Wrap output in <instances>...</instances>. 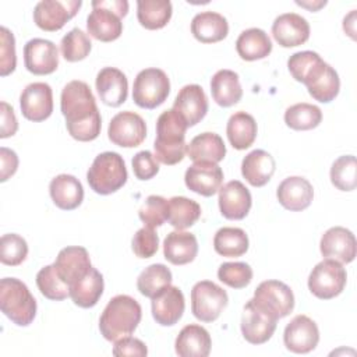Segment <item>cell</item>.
Here are the masks:
<instances>
[{
  "instance_id": "3",
  "label": "cell",
  "mask_w": 357,
  "mask_h": 357,
  "mask_svg": "<svg viewBox=\"0 0 357 357\" xmlns=\"http://www.w3.org/2000/svg\"><path fill=\"white\" fill-rule=\"evenodd\" d=\"M139 303L127 294L114 296L99 318V331L109 342L130 336L141 322Z\"/></svg>"
},
{
  "instance_id": "39",
  "label": "cell",
  "mask_w": 357,
  "mask_h": 357,
  "mask_svg": "<svg viewBox=\"0 0 357 357\" xmlns=\"http://www.w3.org/2000/svg\"><path fill=\"white\" fill-rule=\"evenodd\" d=\"M172 284V272L163 264H152L146 266L137 279V289L138 291L148 297L153 298L160 291Z\"/></svg>"
},
{
  "instance_id": "2",
  "label": "cell",
  "mask_w": 357,
  "mask_h": 357,
  "mask_svg": "<svg viewBox=\"0 0 357 357\" xmlns=\"http://www.w3.org/2000/svg\"><path fill=\"white\" fill-rule=\"evenodd\" d=\"M188 126L172 107L165 110L156 120V138L153 142L158 162L172 166L180 163L187 153L185 131Z\"/></svg>"
},
{
  "instance_id": "48",
  "label": "cell",
  "mask_w": 357,
  "mask_h": 357,
  "mask_svg": "<svg viewBox=\"0 0 357 357\" xmlns=\"http://www.w3.org/2000/svg\"><path fill=\"white\" fill-rule=\"evenodd\" d=\"M322 61L321 56L311 50L297 52L291 54L287 60V68L291 77L297 82H304V79L310 75V73Z\"/></svg>"
},
{
  "instance_id": "20",
  "label": "cell",
  "mask_w": 357,
  "mask_h": 357,
  "mask_svg": "<svg viewBox=\"0 0 357 357\" xmlns=\"http://www.w3.org/2000/svg\"><path fill=\"white\" fill-rule=\"evenodd\" d=\"M272 35L282 47L300 46L310 38V24L296 13H284L275 18Z\"/></svg>"
},
{
  "instance_id": "6",
  "label": "cell",
  "mask_w": 357,
  "mask_h": 357,
  "mask_svg": "<svg viewBox=\"0 0 357 357\" xmlns=\"http://www.w3.org/2000/svg\"><path fill=\"white\" fill-rule=\"evenodd\" d=\"M127 169L117 152L99 153L86 173L89 187L100 195H109L120 190L127 181Z\"/></svg>"
},
{
  "instance_id": "54",
  "label": "cell",
  "mask_w": 357,
  "mask_h": 357,
  "mask_svg": "<svg viewBox=\"0 0 357 357\" xmlns=\"http://www.w3.org/2000/svg\"><path fill=\"white\" fill-rule=\"evenodd\" d=\"M0 181H7L18 169V156L13 149H8L6 146L0 148Z\"/></svg>"
},
{
  "instance_id": "51",
  "label": "cell",
  "mask_w": 357,
  "mask_h": 357,
  "mask_svg": "<svg viewBox=\"0 0 357 357\" xmlns=\"http://www.w3.org/2000/svg\"><path fill=\"white\" fill-rule=\"evenodd\" d=\"M131 165H132V172H134V176L138 178V180H151L152 177H155L159 172V163L155 158V155H152L149 151H141L138 152L132 160H131Z\"/></svg>"
},
{
  "instance_id": "11",
  "label": "cell",
  "mask_w": 357,
  "mask_h": 357,
  "mask_svg": "<svg viewBox=\"0 0 357 357\" xmlns=\"http://www.w3.org/2000/svg\"><path fill=\"white\" fill-rule=\"evenodd\" d=\"M82 6L81 0H42L33 8V22L46 32L61 29Z\"/></svg>"
},
{
  "instance_id": "44",
  "label": "cell",
  "mask_w": 357,
  "mask_h": 357,
  "mask_svg": "<svg viewBox=\"0 0 357 357\" xmlns=\"http://www.w3.org/2000/svg\"><path fill=\"white\" fill-rule=\"evenodd\" d=\"M308 93L321 103L332 102L340 89V79L333 67L328 66L325 73L310 86H307Z\"/></svg>"
},
{
  "instance_id": "28",
  "label": "cell",
  "mask_w": 357,
  "mask_h": 357,
  "mask_svg": "<svg viewBox=\"0 0 357 357\" xmlns=\"http://www.w3.org/2000/svg\"><path fill=\"white\" fill-rule=\"evenodd\" d=\"M198 241L192 233L174 230L163 241V255L173 265H185L195 259Z\"/></svg>"
},
{
  "instance_id": "30",
  "label": "cell",
  "mask_w": 357,
  "mask_h": 357,
  "mask_svg": "<svg viewBox=\"0 0 357 357\" xmlns=\"http://www.w3.org/2000/svg\"><path fill=\"white\" fill-rule=\"evenodd\" d=\"M276 169L275 159L262 149H254L244 156L241 162V174L252 187L265 185Z\"/></svg>"
},
{
  "instance_id": "16",
  "label": "cell",
  "mask_w": 357,
  "mask_h": 357,
  "mask_svg": "<svg viewBox=\"0 0 357 357\" xmlns=\"http://www.w3.org/2000/svg\"><path fill=\"white\" fill-rule=\"evenodd\" d=\"M25 68L35 75H47L59 67V50L52 40L33 38L24 46Z\"/></svg>"
},
{
  "instance_id": "29",
  "label": "cell",
  "mask_w": 357,
  "mask_h": 357,
  "mask_svg": "<svg viewBox=\"0 0 357 357\" xmlns=\"http://www.w3.org/2000/svg\"><path fill=\"white\" fill-rule=\"evenodd\" d=\"M191 33L201 43H216L227 36L229 24L219 13L202 11L192 18Z\"/></svg>"
},
{
  "instance_id": "18",
  "label": "cell",
  "mask_w": 357,
  "mask_h": 357,
  "mask_svg": "<svg viewBox=\"0 0 357 357\" xmlns=\"http://www.w3.org/2000/svg\"><path fill=\"white\" fill-rule=\"evenodd\" d=\"M184 183L188 190L202 195H215L223 183V170L218 163L194 162L184 174Z\"/></svg>"
},
{
  "instance_id": "24",
  "label": "cell",
  "mask_w": 357,
  "mask_h": 357,
  "mask_svg": "<svg viewBox=\"0 0 357 357\" xmlns=\"http://www.w3.org/2000/svg\"><path fill=\"white\" fill-rule=\"evenodd\" d=\"M152 317L162 326L176 325L184 312L185 301L183 291L176 286H169L152 298Z\"/></svg>"
},
{
  "instance_id": "55",
  "label": "cell",
  "mask_w": 357,
  "mask_h": 357,
  "mask_svg": "<svg viewBox=\"0 0 357 357\" xmlns=\"http://www.w3.org/2000/svg\"><path fill=\"white\" fill-rule=\"evenodd\" d=\"M296 4H298V6H301V7H305V8H308V10H312V11H317V10H319L321 7H324L325 4H326V1L324 0V1H317V3H307V1H296Z\"/></svg>"
},
{
  "instance_id": "50",
  "label": "cell",
  "mask_w": 357,
  "mask_h": 357,
  "mask_svg": "<svg viewBox=\"0 0 357 357\" xmlns=\"http://www.w3.org/2000/svg\"><path fill=\"white\" fill-rule=\"evenodd\" d=\"M132 251L138 258H151L156 254L159 247V237L153 227L144 226L132 237Z\"/></svg>"
},
{
  "instance_id": "27",
  "label": "cell",
  "mask_w": 357,
  "mask_h": 357,
  "mask_svg": "<svg viewBox=\"0 0 357 357\" xmlns=\"http://www.w3.org/2000/svg\"><path fill=\"white\" fill-rule=\"evenodd\" d=\"M49 192L54 205L63 211H73L78 208L84 199L82 184L71 174H59L52 178Z\"/></svg>"
},
{
  "instance_id": "43",
  "label": "cell",
  "mask_w": 357,
  "mask_h": 357,
  "mask_svg": "<svg viewBox=\"0 0 357 357\" xmlns=\"http://www.w3.org/2000/svg\"><path fill=\"white\" fill-rule=\"evenodd\" d=\"M91 49H92V43L89 36L79 28L71 29L68 33L63 36L60 42L61 54L64 60L70 63H75L86 59V56L91 53Z\"/></svg>"
},
{
  "instance_id": "49",
  "label": "cell",
  "mask_w": 357,
  "mask_h": 357,
  "mask_svg": "<svg viewBox=\"0 0 357 357\" xmlns=\"http://www.w3.org/2000/svg\"><path fill=\"white\" fill-rule=\"evenodd\" d=\"M17 67L15 39L11 31L6 26L0 28V75H10Z\"/></svg>"
},
{
  "instance_id": "17",
  "label": "cell",
  "mask_w": 357,
  "mask_h": 357,
  "mask_svg": "<svg viewBox=\"0 0 357 357\" xmlns=\"http://www.w3.org/2000/svg\"><path fill=\"white\" fill-rule=\"evenodd\" d=\"M319 250L325 259H333L340 264H350L354 261L357 252L356 237L346 227H331L322 234Z\"/></svg>"
},
{
  "instance_id": "37",
  "label": "cell",
  "mask_w": 357,
  "mask_h": 357,
  "mask_svg": "<svg viewBox=\"0 0 357 357\" xmlns=\"http://www.w3.org/2000/svg\"><path fill=\"white\" fill-rule=\"evenodd\" d=\"M201 216V206L187 197H172L167 199V222L177 230L191 227Z\"/></svg>"
},
{
  "instance_id": "46",
  "label": "cell",
  "mask_w": 357,
  "mask_h": 357,
  "mask_svg": "<svg viewBox=\"0 0 357 357\" xmlns=\"http://www.w3.org/2000/svg\"><path fill=\"white\" fill-rule=\"evenodd\" d=\"M220 282L233 289H244L252 280V269L245 262H225L218 269Z\"/></svg>"
},
{
  "instance_id": "38",
  "label": "cell",
  "mask_w": 357,
  "mask_h": 357,
  "mask_svg": "<svg viewBox=\"0 0 357 357\" xmlns=\"http://www.w3.org/2000/svg\"><path fill=\"white\" fill-rule=\"evenodd\" d=\"M213 248L222 257H241L248 250V236L240 227H222L213 237Z\"/></svg>"
},
{
  "instance_id": "32",
  "label": "cell",
  "mask_w": 357,
  "mask_h": 357,
  "mask_svg": "<svg viewBox=\"0 0 357 357\" xmlns=\"http://www.w3.org/2000/svg\"><path fill=\"white\" fill-rule=\"evenodd\" d=\"M211 93L213 100L222 107L238 103L243 96L238 74L231 70L216 71L211 78Z\"/></svg>"
},
{
  "instance_id": "45",
  "label": "cell",
  "mask_w": 357,
  "mask_h": 357,
  "mask_svg": "<svg viewBox=\"0 0 357 357\" xmlns=\"http://www.w3.org/2000/svg\"><path fill=\"white\" fill-rule=\"evenodd\" d=\"M28 255L26 241L15 233L3 234L0 240V261L8 266H17L25 261Z\"/></svg>"
},
{
  "instance_id": "4",
  "label": "cell",
  "mask_w": 357,
  "mask_h": 357,
  "mask_svg": "<svg viewBox=\"0 0 357 357\" xmlns=\"http://www.w3.org/2000/svg\"><path fill=\"white\" fill-rule=\"evenodd\" d=\"M128 13L126 0L92 1V11L86 18L88 33L100 42H112L123 33L121 18Z\"/></svg>"
},
{
  "instance_id": "8",
  "label": "cell",
  "mask_w": 357,
  "mask_h": 357,
  "mask_svg": "<svg viewBox=\"0 0 357 357\" xmlns=\"http://www.w3.org/2000/svg\"><path fill=\"white\" fill-rule=\"evenodd\" d=\"M226 290L211 280L197 282L191 289V312L201 322H213L226 308Z\"/></svg>"
},
{
  "instance_id": "47",
  "label": "cell",
  "mask_w": 357,
  "mask_h": 357,
  "mask_svg": "<svg viewBox=\"0 0 357 357\" xmlns=\"http://www.w3.org/2000/svg\"><path fill=\"white\" fill-rule=\"evenodd\" d=\"M138 216L148 227L162 226L167 220V199L160 195H149L139 208Z\"/></svg>"
},
{
  "instance_id": "34",
  "label": "cell",
  "mask_w": 357,
  "mask_h": 357,
  "mask_svg": "<svg viewBox=\"0 0 357 357\" xmlns=\"http://www.w3.org/2000/svg\"><path fill=\"white\" fill-rule=\"evenodd\" d=\"M236 50L243 60L255 61L271 54L272 42L265 31L259 28H248L238 35Z\"/></svg>"
},
{
  "instance_id": "9",
  "label": "cell",
  "mask_w": 357,
  "mask_h": 357,
  "mask_svg": "<svg viewBox=\"0 0 357 357\" xmlns=\"http://www.w3.org/2000/svg\"><path fill=\"white\" fill-rule=\"evenodd\" d=\"M346 282L347 273L342 264L333 259H324L312 268L308 276V289L315 297L331 300L343 291Z\"/></svg>"
},
{
  "instance_id": "52",
  "label": "cell",
  "mask_w": 357,
  "mask_h": 357,
  "mask_svg": "<svg viewBox=\"0 0 357 357\" xmlns=\"http://www.w3.org/2000/svg\"><path fill=\"white\" fill-rule=\"evenodd\" d=\"M113 354L117 357L123 356H137V357H144L148 354V349L144 342H141L137 337L126 336L114 342L113 347Z\"/></svg>"
},
{
  "instance_id": "41",
  "label": "cell",
  "mask_w": 357,
  "mask_h": 357,
  "mask_svg": "<svg viewBox=\"0 0 357 357\" xmlns=\"http://www.w3.org/2000/svg\"><path fill=\"white\" fill-rule=\"evenodd\" d=\"M36 286L42 296L53 301H61L70 297L68 284L60 278L54 265H46L36 273Z\"/></svg>"
},
{
  "instance_id": "36",
  "label": "cell",
  "mask_w": 357,
  "mask_h": 357,
  "mask_svg": "<svg viewBox=\"0 0 357 357\" xmlns=\"http://www.w3.org/2000/svg\"><path fill=\"white\" fill-rule=\"evenodd\" d=\"M173 7L169 0H138L137 18L145 29H162L172 18Z\"/></svg>"
},
{
  "instance_id": "1",
  "label": "cell",
  "mask_w": 357,
  "mask_h": 357,
  "mask_svg": "<svg viewBox=\"0 0 357 357\" xmlns=\"http://www.w3.org/2000/svg\"><path fill=\"white\" fill-rule=\"evenodd\" d=\"M60 109L66 119L68 134L81 142L99 137L102 117L89 85L84 81H70L61 91Z\"/></svg>"
},
{
  "instance_id": "33",
  "label": "cell",
  "mask_w": 357,
  "mask_h": 357,
  "mask_svg": "<svg viewBox=\"0 0 357 357\" xmlns=\"http://www.w3.org/2000/svg\"><path fill=\"white\" fill-rule=\"evenodd\" d=\"M187 155L192 162L219 163L226 155V145L220 135L202 132L194 137L187 145Z\"/></svg>"
},
{
  "instance_id": "26",
  "label": "cell",
  "mask_w": 357,
  "mask_h": 357,
  "mask_svg": "<svg viewBox=\"0 0 357 357\" xmlns=\"http://www.w3.org/2000/svg\"><path fill=\"white\" fill-rule=\"evenodd\" d=\"M209 332L197 324L185 325L176 337L174 349L180 357H206L211 353Z\"/></svg>"
},
{
  "instance_id": "12",
  "label": "cell",
  "mask_w": 357,
  "mask_h": 357,
  "mask_svg": "<svg viewBox=\"0 0 357 357\" xmlns=\"http://www.w3.org/2000/svg\"><path fill=\"white\" fill-rule=\"evenodd\" d=\"M107 137L114 145L134 148L144 142L146 137V124L144 119L134 112H120L110 120Z\"/></svg>"
},
{
  "instance_id": "19",
  "label": "cell",
  "mask_w": 357,
  "mask_h": 357,
  "mask_svg": "<svg viewBox=\"0 0 357 357\" xmlns=\"http://www.w3.org/2000/svg\"><path fill=\"white\" fill-rule=\"evenodd\" d=\"M252 205L248 188L238 180L226 183L219 190V209L223 218L229 220L244 219Z\"/></svg>"
},
{
  "instance_id": "14",
  "label": "cell",
  "mask_w": 357,
  "mask_h": 357,
  "mask_svg": "<svg viewBox=\"0 0 357 357\" xmlns=\"http://www.w3.org/2000/svg\"><path fill=\"white\" fill-rule=\"evenodd\" d=\"M22 116L33 123L45 121L53 112V92L46 82H32L20 96Z\"/></svg>"
},
{
  "instance_id": "22",
  "label": "cell",
  "mask_w": 357,
  "mask_h": 357,
  "mask_svg": "<svg viewBox=\"0 0 357 357\" xmlns=\"http://www.w3.org/2000/svg\"><path fill=\"white\" fill-rule=\"evenodd\" d=\"M173 109L184 119L188 127L198 124L208 112V98L197 84L183 86L173 103Z\"/></svg>"
},
{
  "instance_id": "25",
  "label": "cell",
  "mask_w": 357,
  "mask_h": 357,
  "mask_svg": "<svg viewBox=\"0 0 357 357\" xmlns=\"http://www.w3.org/2000/svg\"><path fill=\"white\" fill-rule=\"evenodd\" d=\"M96 91L100 100L112 107H119L127 100L128 81L123 71L114 67H105L96 75Z\"/></svg>"
},
{
  "instance_id": "21",
  "label": "cell",
  "mask_w": 357,
  "mask_h": 357,
  "mask_svg": "<svg viewBox=\"0 0 357 357\" xmlns=\"http://www.w3.org/2000/svg\"><path fill=\"white\" fill-rule=\"evenodd\" d=\"M53 265L68 287L84 278L92 268L88 251L78 245H70L60 250Z\"/></svg>"
},
{
  "instance_id": "15",
  "label": "cell",
  "mask_w": 357,
  "mask_h": 357,
  "mask_svg": "<svg viewBox=\"0 0 357 357\" xmlns=\"http://www.w3.org/2000/svg\"><path fill=\"white\" fill-rule=\"evenodd\" d=\"M283 342L287 350L297 354L312 351L319 342L317 324L307 315H296L284 328Z\"/></svg>"
},
{
  "instance_id": "7",
  "label": "cell",
  "mask_w": 357,
  "mask_h": 357,
  "mask_svg": "<svg viewBox=\"0 0 357 357\" xmlns=\"http://www.w3.org/2000/svg\"><path fill=\"white\" fill-rule=\"evenodd\" d=\"M170 93V81L160 68H145L134 79L132 100L142 109H155L160 106Z\"/></svg>"
},
{
  "instance_id": "40",
  "label": "cell",
  "mask_w": 357,
  "mask_h": 357,
  "mask_svg": "<svg viewBox=\"0 0 357 357\" xmlns=\"http://www.w3.org/2000/svg\"><path fill=\"white\" fill-rule=\"evenodd\" d=\"M322 121V112L318 106L311 103H296L286 109L284 123L296 131H307L319 126Z\"/></svg>"
},
{
  "instance_id": "35",
  "label": "cell",
  "mask_w": 357,
  "mask_h": 357,
  "mask_svg": "<svg viewBox=\"0 0 357 357\" xmlns=\"http://www.w3.org/2000/svg\"><path fill=\"white\" fill-rule=\"evenodd\" d=\"M257 131L255 119L245 112H236L231 114L226 126L229 142L237 151L250 148L257 138Z\"/></svg>"
},
{
  "instance_id": "23",
  "label": "cell",
  "mask_w": 357,
  "mask_h": 357,
  "mask_svg": "<svg viewBox=\"0 0 357 357\" xmlns=\"http://www.w3.org/2000/svg\"><path fill=\"white\" fill-rule=\"evenodd\" d=\"M279 204L291 212L307 209L314 198V188L311 183L300 176H290L284 178L276 188Z\"/></svg>"
},
{
  "instance_id": "10",
  "label": "cell",
  "mask_w": 357,
  "mask_h": 357,
  "mask_svg": "<svg viewBox=\"0 0 357 357\" xmlns=\"http://www.w3.org/2000/svg\"><path fill=\"white\" fill-rule=\"evenodd\" d=\"M251 300L276 319L287 317L294 308V294L291 289L280 280L261 282Z\"/></svg>"
},
{
  "instance_id": "53",
  "label": "cell",
  "mask_w": 357,
  "mask_h": 357,
  "mask_svg": "<svg viewBox=\"0 0 357 357\" xmlns=\"http://www.w3.org/2000/svg\"><path fill=\"white\" fill-rule=\"evenodd\" d=\"M0 114H1V124H0V138L13 137L18 130V121L14 113L13 106L7 102L0 103Z\"/></svg>"
},
{
  "instance_id": "42",
  "label": "cell",
  "mask_w": 357,
  "mask_h": 357,
  "mask_svg": "<svg viewBox=\"0 0 357 357\" xmlns=\"http://www.w3.org/2000/svg\"><path fill=\"white\" fill-rule=\"evenodd\" d=\"M331 181L340 191H353L357 185V162L354 155L339 156L331 167Z\"/></svg>"
},
{
  "instance_id": "13",
  "label": "cell",
  "mask_w": 357,
  "mask_h": 357,
  "mask_svg": "<svg viewBox=\"0 0 357 357\" xmlns=\"http://www.w3.org/2000/svg\"><path fill=\"white\" fill-rule=\"evenodd\" d=\"M278 325V319L248 300L243 310L241 333L251 344H262L268 342Z\"/></svg>"
},
{
  "instance_id": "31",
  "label": "cell",
  "mask_w": 357,
  "mask_h": 357,
  "mask_svg": "<svg viewBox=\"0 0 357 357\" xmlns=\"http://www.w3.org/2000/svg\"><path fill=\"white\" fill-rule=\"evenodd\" d=\"M103 276L96 268L91 271L70 286V297L73 303L81 308H91L98 304L99 298L103 294Z\"/></svg>"
},
{
  "instance_id": "5",
  "label": "cell",
  "mask_w": 357,
  "mask_h": 357,
  "mask_svg": "<svg viewBox=\"0 0 357 357\" xmlns=\"http://www.w3.org/2000/svg\"><path fill=\"white\" fill-rule=\"evenodd\" d=\"M1 312L15 325L28 326L36 315V300L24 282L3 278L0 282Z\"/></svg>"
}]
</instances>
